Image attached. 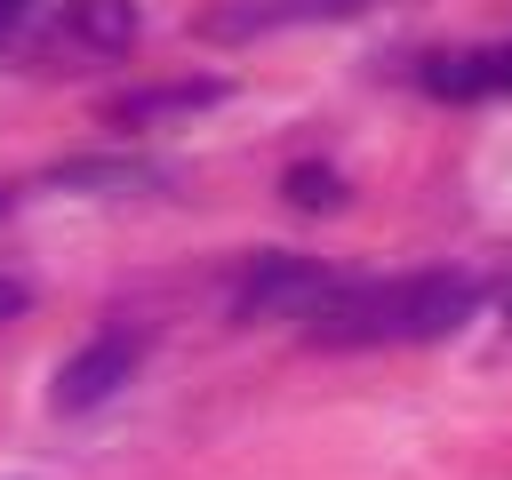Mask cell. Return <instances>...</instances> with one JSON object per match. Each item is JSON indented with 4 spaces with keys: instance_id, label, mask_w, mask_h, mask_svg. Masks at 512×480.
<instances>
[{
    "instance_id": "277c9868",
    "label": "cell",
    "mask_w": 512,
    "mask_h": 480,
    "mask_svg": "<svg viewBox=\"0 0 512 480\" xmlns=\"http://www.w3.org/2000/svg\"><path fill=\"white\" fill-rule=\"evenodd\" d=\"M368 0H216L200 16L208 40H256V32H288V24H328V16H360Z\"/></svg>"
},
{
    "instance_id": "ba28073f",
    "label": "cell",
    "mask_w": 512,
    "mask_h": 480,
    "mask_svg": "<svg viewBox=\"0 0 512 480\" xmlns=\"http://www.w3.org/2000/svg\"><path fill=\"white\" fill-rule=\"evenodd\" d=\"M280 192H288V208H344V176H336V168H312V160L288 168Z\"/></svg>"
},
{
    "instance_id": "5b68a950",
    "label": "cell",
    "mask_w": 512,
    "mask_h": 480,
    "mask_svg": "<svg viewBox=\"0 0 512 480\" xmlns=\"http://www.w3.org/2000/svg\"><path fill=\"white\" fill-rule=\"evenodd\" d=\"M424 88H432V96H456V104L496 96V88H512V48H456V56H432V64H424Z\"/></svg>"
},
{
    "instance_id": "6da1fadb",
    "label": "cell",
    "mask_w": 512,
    "mask_h": 480,
    "mask_svg": "<svg viewBox=\"0 0 512 480\" xmlns=\"http://www.w3.org/2000/svg\"><path fill=\"white\" fill-rule=\"evenodd\" d=\"M480 304L472 272H416V280H384V312H392V344H432L456 336Z\"/></svg>"
},
{
    "instance_id": "8992f818",
    "label": "cell",
    "mask_w": 512,
    "mask_h": 480,
    "mask_svg": "<svg viewBox=\"0 0 512 480\" xmlns=\"http://www.w3.org/2000/svg\"><path fill=\"white\" fill-rule=\"evenodd\" d=\"M216 96H224V80H168V88L120 96L112 120H120V128H144V120H168V112H200V104H216Z\"/></svg>"
},
{
    "instance_id": "3957f363",
    "label": "cell",
    "mask_w": 512,
    "mask_h": 480,
    "mask_svg": "<svg viewBox=\"0 0 512 480\" xmlns=\"http://www.w3.org/2000/svg\"><path fill=\"white\" fill-rule=\"evenodd\" d=\"M136 360H144V336H136V328H104V336H88V344L56 368V408H64V416L104 408V400L136 376Z\"/></svg>"
},
{
    "instance_id": "7a4b0ae2",
    "label": "cell",
    "mask_w": 512,
    "mask_h": 480,
    "mask_svg": "<svg viewBox=\"0 0 512 480\" xmlns=\"http://www.w3.org/2000/svg\"><path fill=\"white\" fill-rule=\"evenodd\" d=\"M336 288V272L320 264V256H256L248 272H240V288H232V312L240 320H304L320 296Z\"/></svg>"
},
{
    "instance_id": "7c38bea8",
    "label": "cell",
    "mask_w": 512,
    "mask_h": 480,
    "mask_svg": "<svg viewBox=\"0 0 512 480\" xmlns=\"http://www.w3.org/2000/svg\"><path fill=\"white\" fill-rule=\"evenodd\" d=\"M496 312H504V328H512V272H504V288H496Z\"/></svg>"
},
{
    "instance_id": "30bf717a",
    "label": "cell",
    "mask_w": 512,
    "mask_h": 480,
    "mask_svg": "<svg viewBox=\"0 0 512 480\" xmlns=\"http://www.w3.org/2000/svg\"><path fill=\"white\" fill-rule=\"evenodd\" d=\"M24 304H32V288H24V280H8V272H0V320H16V312H24Z\"/></svg>"
},
{
    "instance_id": "8fae6325",
    "label": "cell",
    "mask_w": 512,
    "mask_h": 480,
    "mask_svg": "<svg viewBox=\"0 0 512 480\" xmlns=\"http://www.w3.org/2000/svg\"><path fill=\"white\" fill-rule=\"evenodd\" d=\"M16 24H24V0H0V40H8Z\"/></svg>"
},
{
    "instance_id": "9c48e42d",
    "label": "cell",
    "mask_w": 512,
    "mask_h": 480,
    "mask_svg": "<svg viewBox=\"0 0 512 480\" xmlns=\"http://www.w3.org/2000/svg\"><path fill=\"white\" fill-rule=\"evenodd\" d=\"M56 184H152V168L144 160H72V168H56Z\"/></svg>"
},
{
    "instance_id": "4fadbf2b",
    "label": "cell",
    "mask_w": 512,
    "mask_h": 480,
    "mask_svg": "<svg viewBox=\"0 0 512 480\" xmlns=\"http://www.w3.org/2000/svg\"><path fill=\"white\" fill-rule=\"evenodd\" d=\"M0 200H8V192H0Z\"/></svg>"
},
{
    "instance_id": "52a82bcc",
    "label": "cell",
    "mask_w": 512,
    "mask_h": 480,
    "mask_svg": "<svg viewBox=\"0 0 512 480\" xmlns=\"http://www.w3.org/2000/svg\"><path fill=\"white\" fill-rule=\"evenodd\" d=\"M64 24H72L88 48H128V40L144 32L136 0H64Z\"/></svg>"
}]
</instances>
